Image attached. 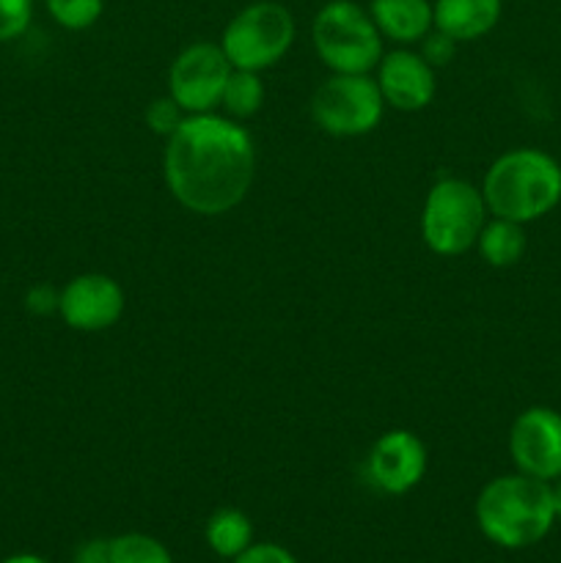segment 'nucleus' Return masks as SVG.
<instances>
[{"mask_svg":"<svg viewBox=\"0 0 561 563\" xmlns=\"http://www.w3.org/2000/svg\"><path fill=\"white\" fill-rule=\"evenodd\" d=\"M127 297L116 278L82 273L61 289L58 313L77 333H102L124 317Z\"/></svg>","mask_w":561,"mask_h":563,"instance_id":"obj_10","label":"nucleus"},{"mask_svg":"<svg viewBox=\"0 0 561 563\" xmlns=\"http://www.w3.org/2000/svg\"><path fill=\"white\" fill-rule=\"evenodd\" d=\"M311 42L333 75H372L385 55V38L369 9L355 0L324 3L311 22Z\"/></svg>","mask_w":561,"mask_h":563,"instance_id":"obj_4","label":"nucleus"},{"mask_svg":"<svg viewBox=\"0 0 561 563\" xmlns=\"http://www.w3.org/2000/svg\"><path fill=\"white\" fill-rule=\"evenodd\" d=\"M110 563H174L168 548L146 533H121L110 539Z\"/></svg>","mask_w":561,"mask_h":563,"instance_id":"obj_18","label":"nucleus"},{"mask_svg":"<svg viewBox=\"0 0 561 563\" xmlns=\"http://www.w3.org/2000/svg\"><path fill=\"white\" fill-rule=\"evenodd\" d=\"M61 302V289H55L53 284H38L33 289H28L25 295V308L33 317H50V313H58Z\"/></svg>","mask_w":561,"mask_h":563,"instance_id":"obj_23","label":"nucleus"},{"mask_svg":"<svg viewBox=\"0 0 561 563\" xmlns=\"http://www.w3.org/2000/svg\"><path fill=\"white\" fill-rule=\"evenodd\" d=\"M476 526L504 550L534 548L556 526L550 484L522 473L493 478L476 498Z\"/></svg>","mask_w":561,"mask_h":563,"instance_id":"obj_2","label":"nucleus"},{"mask_svg":"<svg viewBox=\"0 0 561 563\" xmlns=\"http://www.w3.org/2000/svg\"><path fill=\"white\" fill-rule=\"evenodd\" d=\"M369 14L380 36L399 47L418 44L435 27L432 0H372Z\"/></svg>","mask_w":561,"mask_h":563,"instance_id":"obj_13","label":"nucleus"},{"mask_svg":"<svg viewBox=\"0 0 561 563\" xmlns=\"http://www.w3.org/2000/svg\"><path fill=\"white\" fill-rule=\"evenodd\" d=\"M366 471L380 493L407 495L427 476V445L410 429H391L374 440Z\"/></svg>","mask_w":561,"mask_h":563,"instance_id":"obj_11","label":"nucleus"},{"mask_svg":"<svg viewBox=\"0 0 561 563\" xmlns=\"http://www.w3.org/2000/svg\"><path fill=\"white\" fill-rule=\"evenodd\" d=\"M226 115L234 121L251 119L262 110L264 104V82L258 71H245L234 69L229 75V82L223 88V97H220Z\"/></svg>","mask_w":561,"mask_h":563,"instance_id":"obj_17","label":"nucleus"},{"mask_svg":"<svg viewBox=\"0 0 561 563\" xmlns=\"http://www.w3.org/2000/svg\"><path fill=\"white\" fill-rule=\"evenodd\" d=\"M33 20V0H0V44L14 42Z\"/></svg>","mask_w":561,"mask_h":563,"instance_id":"obj_20","label":"nucleus"},{"mask_svg":"<svg viewBox=\"0 0 561 563\" xmlns=\"http://www.w3.org/2000/svg\"><path fill=\"white\" fill-rule=\"evenodd\" d=\"M482 187L468 179L443 176L429 187L421 207V240L438 256H462L476 247L487 223Z\"/></svg>","mask_w":561,"mask_h":563,"instance_id":"obj_5","label":"nucleus"},{"mask_svg":"<svg viewBox=\"0 0 561 563\" xmlns=\"http://www.w3.org/2000/svg\"><path fill=\"white\" fill-rule=\"evenodd\" d=\"M231 563H297V559L289 553V550L280 548V544L258 542V544H251L245 553L237 555Z\"/></svg>","mask_w":561,"mask_h":563,"instance_id":"obj_24","label":"nucleus"},{"mask_svg":"<svg viewBox=\"0 0 561 563\" xmlns=\"http://www.w3.org/2000/svg\"><path fill=\"white\" fill-rule=\"evenodd\" d=\"M435 27L454 42H476L495 31L504 0H435Z\"/></svg>","mask_w":561,"mask_h":563,"instance_id":"obj_14","label":"nucleus"},{"mask_svg":"<svg viewBox=\"0 0 561 563\" xmlns=\"http://www.w3.org/2000/svg\"><path fill=\"white\" fill-rule=\"evenodd\" d=\"M297 25L292 11L278 0H256L237 11L223 27L220 47L234 69L258 71L278 64L292 49Z\"/></svg>","mask_w":561,"mask_h":563,"instance_id":"obj_6","label":"nucleus"},{"mask_svg":"<svg viewBox=\"0 0 561 563\" xmlns=\"http://www.w3.org/2000/svg\"><path fill=\"white\" fill-rule=\"evenodd\" d=\"M377 86L385 104L402 113H416L424 110L435 99L438 91V77L435 69L421 58L418 49L396 47L385 53L377 64Z\"/></svg>","mask_w":561,"mask_h":563,"instance_id":"obj_12","label":"nucleus"},{"mask_svg":"<svg viewBox=\"0 0 561 563\" xmlns=\"http://www.w3.org/2000/svg\"><path fill=\"white\" fill-rule=\"evenodd\" d=\"M3 563H50V561L42 559V555H33V553H16V555H9Z\"/></svg>","mask_w":561,"mask_h":563,"instance_id":"obj_27","label":"nucleus"},{"mask_svg":"<svg viewBox=\"0 0 561 563\" xmlns=\"http://www.w3.org/2000/svg\"><path fill=\"white\" fill-rule=\"evenodd\" d=\"M50 16L66 31H88L105 11V0H44Z\"/></svg>","mask_w":561,"mask_h":563,"instance_id":"obj_19","label":"nucleus"},{"mask_svg":"<svg viewBox=\"0 0 561 563\" xmlns=\"http://www.w3.org/2000/svg\"><path fill=\"white\" fill-rule=\"evenodd\" d=\"M526 229L522 223H515V220H504V218H493L484 223L482 234H479L476 247L482 253L484 262L490 267H515L517 262L526 253Z\"/></svg>","mask_w":561,"mask_h":563,"instance_id":"obj_15","label":"nucleus"},{"mask_svg":"<svg viewBox=\"0 0 561 563\" xmlns=\"http://www.w3.org/2000/svg\"><path fill=\"white\" fill-rule=\"evenodd\" d=\"M550 495H553V511H556V522H561V478H556L550 484Z\"/></svg>","mask_w":561,"mask_h":563,"instance_id":"obj_26","label":"nucleus"},{"mask_svg":"<svg viewBox=\"0 0 561 563\" xmlns=\"http://www.w3.org/2000/svg\"><path fill=\"white\" fill-rule=\"evenodd\" d=\"M509 456L517 473L553 484L561 478V412L528 407L509 429Z\"/></svg>","mask_w":561,"mask_h":563,"instance_id":"obj_9","label":"nucleus"},{"mask_svg":"<svg viewBox=\"0 0 561 563\" xmlns=\"http://www.w3.org/2000/svg\"><path fill=\"white\" fill-rule=\"evenodd\" d=\"M385 99L372 75H330L311 97V119L333 137H361L377 130Z\"/></svg>","mask_w":561,"mask_h":563,"instance_id":"obj_7","label":"nucleus"},{"mask_svg":"<svg viewBox=\"0 0 561 563\" xmlns=\"http://www.w3.org/2000/svg\"><path fill=\"white\" fill-rule=\"evenodd\" d=\"M163 174L170 196L193 214L218 218L245 201L256 179V143L240 121L187 115L165 137Z\"/></svg>","mask_w":561,"mask_h":563,"instance_id":"obj_1","label":"nucleus"},{"mask_svg":"<svg viewBox=\"0 0 561 563\" xmlns=\"http://www.w3.org/2000/svg\"><path fill=\"white\" fill-rule=\"evenodd\" d=\"M72 563H110V539H88L72 555Z\"/></svg>","mask_w":561,"mask_h":563,"instance_id":"obj_25","label":"nucleus"},{"mask_svg":"<svg viewBox=\"0 0 561 563\" xmlns=\"http://www.w3.org/2000/svg\"><path fill=\"white\" fill-rule=\"evenodd\" d=\"M482 196L493 218L534 223L561 203V165L542 148H512L487 168Z\"/></svg>","mask_w":561,"mask_h":563,"instance_id":"obj_3","label":"nucleus"},{"mask_svg":"<svg viewBox=\"0 0 561 563\" xmlns=\"http://www.w3.org/2000/svg\"><path fill=\"white\" fill-rule=\"evenodd\" d=\"M204 539L215 555L234 561L253 544V522L240 509H218L207 520Z\"/></svg>","mask_w":561,"mask_h":563,"instance_id":"obj_16","label":"nucleus"},{"mask_svg":"<svg viewBox=\"0 0 561 563\" xmlns=\"http://www.w3.org/2000/svg\"><path fill=\"white\" fill-rule=\"evenodd\" d=\"M418 44H421V49H418V53H421V58L427 60V64L432 66L435 71H438L440 66H446L451 58H454L457 44H460V42H454V38H451L449 33H443V31H438V27H432V31H429L427 36H424Z\"/></svg>","mask_w":561,"mask_h":563,"instance_id":"obj_22","label":"nucleus"},{"mask_svg":"<svg viewBox=\"0 0 561 563\" xmlns=\"http://www.w3.org/2000/svg\"><path fill=\"white\" fill-rule=\"evenodd\" d=\"M185 119H187V113L179 108V104L174 102V99L168 97V93H165V97H160V99H154V102L148 104V110H146V124L163 137L174 135L176 126H179Z\"/></svg>","mask_w":561,"mask_h":563,"instance_id":"obj_21","label":"nucleus"},{"mask_svg":"<svg viewBox=\"0 0 561 563\" xmlns=\"http://www.w3.org/2000/svg\"><path fill=\"white\" fill-rule=\"evenodd\" d=\"M231 71H234V66L229 64L220 44L193 42L170 64L168 97L187 115L212 113L220 104Z\"/></svg>","mask_w":561,"mask_h":563,"instance_id":"obj_8","label":"nucleus"}]
</instances>
